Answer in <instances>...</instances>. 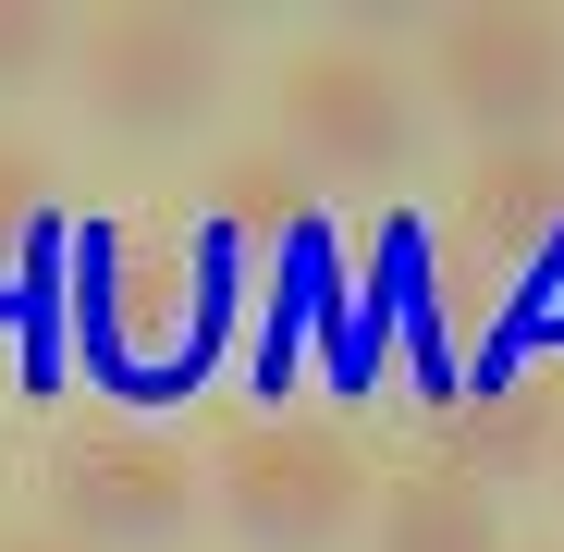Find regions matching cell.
I'll list each match as a JSON object with an SVG mask.
<instances>
[{
    "instance_id": "6da1fadb",
    "label": "cell",
    "mask_w": 564,
    "mask_h": 552,
    "mask_svg": "<svg viewBox=\"0 0 564 552\" xmlns=\"http://www.w3.org/2000/svg\"><path fill=\"white\" fill-rule=\"evenodd\" d=\"M405 74L381 50H307L282 74V160L307 184H381L405 172Z\"/></svg>"
},
{
    "instance_id": "277c9868",
    "label": "cell",
    "mask_w": 564,
    "mask_h": 552,
    "mask_svg": "<svg viewBox=\"0 0 564 552\" xmlns=\"http://www.w3.org/2000/svg\"><path fill=\"white\" fill-rule=\"evenodd\" d=\"M430 74H442V99L491 148H528L564 111V25L552 13H454L442 50H430Z\"/></svg>"
},
{
    "instance_id": "3957f363",
    "label": "cell",
    "mask_w": 564,
    "mask_h": 552,
    "mask_svg": "<svg viewBox=\"0 0 564 552\" xmlns=\"http://www.w3.org/2000/svg\"><path fill=\"white\" fill-rule=\"evenodd\" d=\"M221 504L258 552H332L356 528V454L307 418H270L221 454Z\"/></svg>"
},
{
    "instance_id": "52a82bcc",
    "label": "cell",
    "mask_w": 564,
    "mask_h": 552,
    "mask_svg": "<svg viewBox=\"0 0 564 552\" xmlns=\"http://www.w3.org/2000/svg\"><path fill=\"white\" fill-rule=\"evenodd\" d=\"M466 246H479V258H540V246H564V148H552V136L479 148V172H466Z\"/></svg>"
},
{
    "instance_id": "8992f818",
    "label": "cell",
    "mask_w": 564,
    "mask_h": 552,
    "mask_svg": "<svg viewBox=\"0 0 564 552\" xmlns=\"http://www.w3.org/2000/svg\"><path fill=\"white\" fill-rule=\"evenodd\" d=\"M184 504H197V479H184V454L148 442V430H86L62 454V516L86 540H172Z\"/></svg>"
},
{
    "instance_id": "7c38bea8",
    "label": "cell",
    "mask_w": 564,
    "mask_h": 552,
    "mask_svg": "<svg viewBox=\"0 0 564 552\" xmlns=\"http://www.w3.org/2000/svg\"><path fill=\"white\" fill-rule=\"evenodd\" d=\"M25 221H37V160L0 148V246H25Z\"/></svg>"
},
{
    "instance_id": "30bf717a",
    "label": "cell",
    "mask_w": 564,
    "mask_h": 552,
    "mask_svg": "<svg viewBox=\"0 0 564 552\" xmlns=\"http://www.w3.org/2000/svg\"><path fill=\"white\" fill-rule=\"evenodd\" d=\"M381 552H503V528L466 479H405L381 504Z\"/></svg>"
},
{
    "instance_id": "ba28073f",
    "label": "cell",
    "mask_w": 564,
    "mask_h": 552,
    "mask_svg": "<svg viewBox=\"0 0 564 552\" xmlns=\"http://www.w3.org/2000/svg\"><path fill=\"white\" fill-rule=\"evenodd\" d=\"M454 442H466V467H540V454L564 442L552 381H540V368H528V381H479L466 418H454Z\"/></svg>"
},
{
    "instance_id": "5b68a950",
    "label": "cell",
    "mask_w": 564,
    "mask_h": 552,
    "mask_svg": "<svg viewBox=\"0 0 564 552\" xmlns=\"http://www.w3.org/2000/svg\"><path fill=\"white\" fill-rule=\"evenodd\" d=\"M221 86V37L197 13H111L86 37V99L111 136H184Z\"/></svg>"
},
{
    "instance_id": "8fae6325",
    "label": "cell",
    "mask_w": 564,
    "mask_h": 552,
    "mask_svg": "<svg viewBox=\"0 0 564 552\" xmlns=\"http://www.w3.org/2000/svg\"><path fill=\"white\" fill-rule=\"evenodd\" d=\"M62 37H50V13H25V0H0V86H25L37 62H50Z\"/></svg>"
},
{
    "instance_id": "9c48e42d",
    "label": "cell",
    "mask_w": 564,
    "mask_h": 552,
    "mask_svg": "<svg viewBox=\"0 0 564 552\" xmlns=\"http://www.w3.org/2000/svg\"><path fill=\"white\" fill-rule=\"evenodd\" d=\"M209 246H282L295 234V209H307V172L282 160V148H258V160H221V184H209Z\"/></svg>"
},
{
    "instance_id": "7a4b0ae2",
    "label": "cell",
    "mask_w": 564,
    "mask_h": 552,
    "mask_svg": "<svg viewBox=\"0 0 564 552\" xmlns=\"http://www.w3.org/2000/svg\"><path fill=\"white\" fill-rule=\"evenodd\" d=\"M221 258L234 246H99V283H86V320H99L111 368H197L221 332Z\"/></svg>"
}]
</instances>
